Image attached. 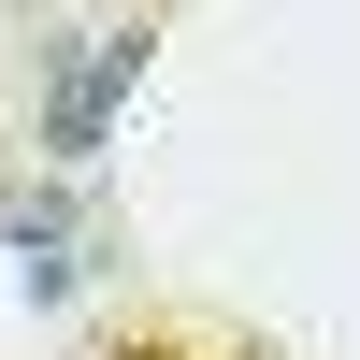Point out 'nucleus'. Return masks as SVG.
Instances as JSON below:
<instances>
[{
    "label": "nucleus",
    "mask_w": 360,
    "mask_h": 360,
    "mask_svg": "<svg viewBox=\"0 0 360 360\" xmlns=\"http://www.w3.org/2000/svg\"><path fill=\"white\" fill-rule=\"evenodd\" d=\"M101 360H245L231 332H202V317H144V332H115Z\"/></svg>",
    "instance_id": "2"
},
{
    "label": "nucleus",
    "mask_w": 360,
    "mask_h": 360,
    "mask_svg": "<svg viewBox=\"0 0 360 360\" xmlns=\"http://www.w3.org/2000/svg\"><path fill=\"white\" fill-rule=\"evenodd\" d=\"M144 44L159 29H130V15H101V44L58 72V115H44V144L58 159H101V130H115V101H130V72H144Z\"/></svg>",
    "instance_id": "1"
}]
</instances>
